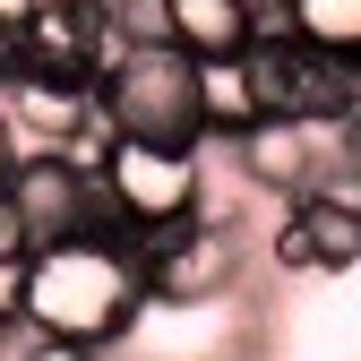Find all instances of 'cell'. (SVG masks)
<instances>
[{"label":"cell","mask_w":361,"mask_h":361,"mask_svg":"<svg viewBox=\"0 0 361 361\" xmlns=\"http://www.w3.org/2000/svg\"><path fill=\"white\" fill-rule=\"evenodd\" d=\"M95 180H104V198H112V215H121L129 241L180 233V224L207 215V164L190 147H138V138H121Z\"/></svg>","instance_id":"3957f363"},{"label":"cell","mask_w":361,"mask_h":361,"mask_svg":"<svg viewBox=\"0 0 361 361\" xmlns=\"http://www.w3.org/2000/svg\"><path fill=\"white\" fill-rule=\"evenodd\" d=\"M353 190H361V172H353Z\"/></svg>","instance_id":"ffe728a7"},{"label":"cell","mask_w":361,"mask_h":361,"mask_svg":"<svg viewBox=\"0 0 361 361\" xmlns=\"http://www.w3.org/2000/svg\"><path fill=\"white\" fill-rule=\"evenodd\" d=\"M267 26L301 35L310 52H327L336 69L361 78V0H267Z\"/></svg>","instance_id":"8fae6325"},{"label":"cell","mask_w":361,"mask_h":361,"mask_svg":"<svg viewBox=\"0 0 361 361\" xmlns=\"http://www.w3.org/2000/svg\"><path fill=\"white\" fill-rule=\"evenodd\" d=\"M9 190H18V207H26V224H35V250L78 241V233H121L104 180L86 172V164H69V155H26V164L9 172ZM121 241H129V233H121Z\"/></svg>","instance_id":"ba28073f"},{"label":"cell","mask_w":361,"mask_h":361,"mask_svg":"<svg viewBox=\"0 0 361 361\" xmlns=\"http://www.w3.org/2000/svg\"><path fill=\"white\" fill-rule=\"evenodd\" d=\"M112 18H121V43H129V52L172 43V0H112Z\"/></svg>","instance_id":"4fadbf2b"},{"label":"cell","mask_w":361,"mask_h":361,"mask_svg":"<svg viewBox=\"0 0 361 361\" xmlns=\"http://www.w3.org/2000/svg\"><path fill=\"white\" fill-rule=\"evenodd\" d=\"M0 112L18 121V147L26 155H69L78 129L95 121V86H69V78H35V69H9L0 78Z\"/></svg>","instance_id":"9c48e42d"},{"label":"cell","mask_w":361,"mask_h":361,"mask_svg":"<svg viewBox=\"0 0 361 361\" xmlns=\"http://www.w3.org/2000/svg\"><path fill=\"white\" fill-rule=\"evenodd\" d=\"M95 104L112 121V138L138 147H207V95H198V61L155 43V52H121V69L95 86Z\"/></svg>","instance_id":"7a4b0ae2"},{"label":"cell","mask_w":361,"mask_h":361,"mask_svg":"<svg viewBox=\"0 0 361 361\" xmlns=\"http://www.w3.org/2000/svg\"><path fill=\"white\" fill-rule=\"evenodd\" d=\"M18 164H26V147H18V121H9V112H0V180H9Z\"/></svg>","instance_id":"d6986e66"},{"label":"cell","mask_w":361,"mask_h":361,"mask_svg":"<svg viewBox=\"0 0 361 361\" xmlns=\"http://www.w3.org/2000/svg\"><path fill=\"white\" fill-rule=\"evenodd\" d=\"M26 258H35V224H26V207H18V190L0 180V276H26Z\"/></svg>","instance_id":"5bb4252c"},{"label":"cell","mask_w":361,"mask_h":361,"mask_svg":"<svg viewBox=\"0 0 361 361\" xmlns=\"http://www.w3.org/2000/svg\"><path fill=\"white\" fill-rule=\"evenodd\" d=\"M35 361H112V353H95V344H61V336H43V344H35Z\"/></svg>","instance_id":"ac0fdd59"},{"label":"cell","mask_w":361,"mask_h":361,"mask_svg":"<svg viewBox=\"0 0 361 361\" xmlns=\"http://www.w3.org/2000/svg\"><path fill=\"white\" fill-rule=\"evenodd\" d=\"M293 224L310 233V267L319 276H344V267H361V190L344 180V190H319V198H301Z\"/></svg>","instance_id":"7c38bea8"},{"label":"cell","mask_w":361,"mask_h":361,"mask_svg":"<svg viewBox=\"0 0 361 361\" xmlns=\"http://www.w3.org/2000/svg\"><path fill=\"white\" fill-rule=\"evenodd\" d=\"M138 267H147V301H164V310H215V301L241 293L250 241H241L233 215H198V224H180V233L138 241Z\"/></svg>","instance_id":"277c9868"},{"label":"cell","mask_w":361,"mask_h":361,"mask_svg":"<svg viewBox=\"0 0 361 361\" xmlns=\"http://www.w3.org/2000/svg\"><path fill=\"white\" fill-rule=\"evenodd\" d=\"M250 86H258V112H267V121H336L361 78L336 69L327 52H310L301 35L267 26V35L250 43Z\"/></svg>","instance_id":"52a82bcc"},{"label":"cell","mask_w":361,"mask_h":361,"mask_svg":"<svg viewBox=\"0 0 361 361\" xmlns=\"http://www.w3.org/2000/svg\"><path fill=\"white\" fill-rule=\"evenodd\" d=\"M9 301L26 310L43 336H61V344H95V353H112V344L155 310V301H147L138 241H121V233H78V241L35 250L26 276L9 284Z\"/></svg>","instance_id":"6da1fadb"},{"label":"cell","mask_w":361,"mask_h":361,"mask_svg":"<svg viewBox=\"0 0 361 361\" xmlns=\"http://www.w3.org/2000/svg\"><path fill=\"white\" fill-rule=\"evenodd\" d=\"M35 9H43V0H0V61H9L18 43H26V26H35Z\"/></svg>","instance_id":"e0dca14e"},{"label":"cell","mask_w":361,"mask_h":361,"mask_svg":"<svg viewBox=\"0 0 361 361\" xmlns=\"http://www.w3.org/2000/svg\"><path fill=\"white\" fill-rule=\"evenodd\" d=\"M241 180L258 198H276V207H301V198H319V190H344L353 180V155L327 121H258L250 138L233 147Z\"/></svg>","instance_id":"5b68a950"},{"label":"cell","mask_w":361,"mask_h":361,"mask_svg":"<svg viewBox=\"0 0 361 361\" xmlns=\"http://www.w3.org/2000/svg\"><path fill=\"white\" fill-rule=\"evenodd\" d=\"M258 35H267V0H172V52H190L198 69L250 61Z\"/></svg>","instance_id":"30bf717a"},{"label":"cell","mask_w":361,"mask_h":361,"mask_svg":"<svg viewBox=\"0 0 361 361\" xmlns=\"http://www.w3.org/2000/svg\"><path fill=\"white\" fill-rule=\"evenodd\" d=\"M267 258H276V276H319V267H310V233L293 224V207L276 215V233H267Z\"/></svg>","instance_id":"9a60e30c"},{"label":"cell","mask_w":361,"mask_h":361,"mask_svg":"<svg viewBox=\"0 0 361 361\" xmlns=\"http://www.w3.org/2000/svg\"><path fill=\"white\" fill-rule=\"evenodd\" d=\"M121 18H112V0H43L26 43L9 61H0V78L9 69H35V78H69V86H104L121 69Z\"/></svg>","instance_id":"8992f818"},{"label":"cell","mask_w":361,"mask_h":361,"mask_svg":"<svg viewBox=\"0 0 361 361\" xmlns=\"http://www.w3.org/2000/svg\"><path fill=\"white\" fill-rule=\"evenodd\" d=\"M35 344H43V327L26 319L18 301H0V361H35Z\"/></svg>","instance_id":"2e32d148"}]
</instances>
